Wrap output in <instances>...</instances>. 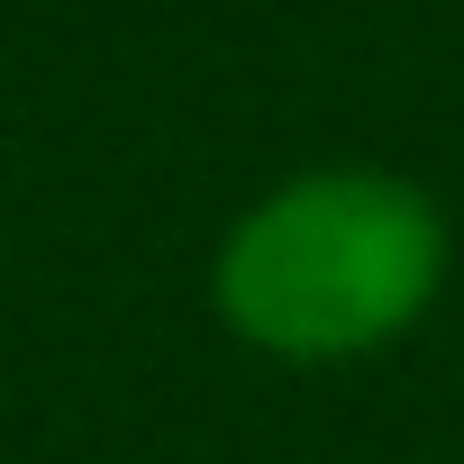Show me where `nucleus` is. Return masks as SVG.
<instances>
[{"mask_svg": "<svg viewBox=\"0 0 464 464\" xmlns=\"http://www.w3.org/2000/svg\"><path fill=\"white\" fill-rule=\"evenodd\" d=\"M455 274V227L392 164H310L256 191L209 256V310L265 364L337 373L401 346Z\"/></svg>", "mask_w": 464, "mask_h": 464, "instance_id": "1", "label": "nucleus"}]
</instances>
